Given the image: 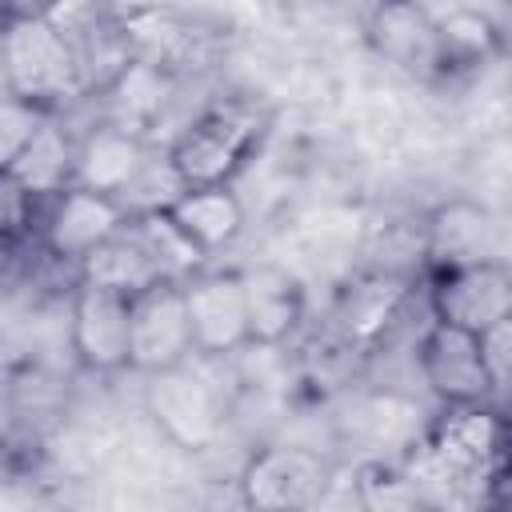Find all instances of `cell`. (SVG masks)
Instances as JSON below:
<instances>
[{
    "instance_id": "obj_1",
    "label": "cell",
    "mask_w": 512,
    "mask_h": 512,
    "mask_svg": "<svg viewBox=\"0 0 512 512\" xmlns=\"http://www.w3.org/2000/svg\"><path fill=\"white\" fill-rule=\"evenodd\" d=\"M0 80L8 96L56 112L60 100L84 88V68L72 36L52 24L44 8H8L0 28Z\"/></svg>"
},
{
    "instance_id": "obj_2",
    "label": "cell",
    "mask_w": 512,
    "mask_h": 512,
    "mask_svg": "<svg viewBox=\"0 0 512 512\" xmlns=\"http://www.w3.org/2000/svg\"><path fill=\"white\" fill-rule=\"evenodd\" d=\"M256 140V116L240 108H208L176 132V140L164 148V164L172 168L180 188H228L248 164Z\"/></svg>"
},
{
    "instance_id": "obj_3",
    "label": "cell",
    "mask_w": 512,
    "mask_h": 512,
    "mask_svg": "<svg viewBox=\"0 0 512 512\" xmlns=\"http://www.w3.org/2000/svg\"><path fill=\"white\" fill-rule=\"evenodd\" d=\"M332 484V464L308 444H264L236 476L248 512H312Z\"/></svg>"
},
{
    "instance_id": "obj_4",
    "label": "cell",
    "mask_w": 512,
    "mask_h": 512,
    "mask_svg": "<svg viewBox=\"0 0 512 512\" xmlns=\"http://www.w3.org/2000/svg\"><path fill=\"white\" fill-rule=\"evenodd\" d=\"M500 448H504V420L496 408H488V404L448 408V416L432 428V436L424 444V464L448 488H468V484H484L496 472ZM408 472L428 476L416 468H408Z\"/></svg>"
},
{
    "instance_id": "obj_5",
    "label": "cell",
    "mask_w": 512,
    "mask_h": 512,
    "mask_svg": "<svg viewBox=\"0 0 512 512\" xmlns=\"http://www.w3.org/2000/svg\"><path fill=\"white\" fill-rule=\"evenodd\" d=\"M144 408H148L152 424L164 432V440H172L184 452L212 448L224 432V420H228L224 396L188 364L148 376Z\"/></svg>"
},
{
    "instance_id": "obj_6",
    "label": "cell",
    "mask_w": 512,
    "mask_h": 512,
    "mask_svg": "<svg viewBox=\"0 0 512 512\" xmlns=\"http://www.w3.org/2000/svg\"><path fill=\"white\" fill-rule=\"evenodd\" d=\"M428 312L436 324L460 332H488L492 324L512 316V272L504 260H484L468 268L432 272L428 280Z\"/></svg>"
},
{
    "instance_id": "obj_7",
    "label": "cell",
    "mask_w": 512,
    "mask_h": 512,
    "mask_svg": "<svg viewBox=\"0 0 512 512\" xmlns=\"http://www.w3.org/2000/svg\"><path fill=\"white\" fill-rule=\"evenodd\" d=\"M128 220L132 216H128V208L120 200L68 184L64 192H56L52 200L40 204L36 228H40V244H44L48 256L80 264L100 244L120 236L128 228Z\"/></svg>"
},
{
    "instance_id": "obj_8",
    "label": "cell",
    "mask_w": 512,
    "mask_h": 512,
    "mask_svg": "<svg viewBox=\"0 0 512 512\" xmlns=\"http://www.w3.org/2000/svg\"><path fill=\"white\" fill-rule=\"evenodd\" d=\"M128 372L156 376L192 360V328L184 312V292L176 280H156L140 296H132L128 316Z\"/></svg>"
},
{
    "instance_id": "obj_9",
    "label": "cell",
    "mask_w": 512,
    "mask_h": 512,
    "mask_svg": "<svg viewBox=\"0 0 512 512\" xmlns=\"http://www.w3.org/2000/svg\"><path fill=\"white\" fill-rule=\"evenodd\" d=\"M180 292H184V312L192 328V356L224 360L248 348V312H244L240 272L204 268L188 276Z\"/></svg>"
},
{
    "instance_id": "obj_10",
    "label": "cell",
    "mask_w": 512,
    "mask_h": 512,
    "mask_svg": "<svg viewBox=\"0 0 512 512\" xmlns=\"http://www.w3.org/2000/svg\"><path fill=\"white\" fill-rule=\"evenodd\" d=\"M416 364L428 392L448 408H476L496 400L480 360V340L472 332L428 320V328L416 340Z\"/></svg>"
},
{
    "instance_id": "obj_11",
    "label": "cell",
    "mask_w": 512,
    "mask_h": 512,
    "mask_svg": "<svg viewBox=\"0 0 512 512\" xmlns=\"http://www.w3.org/2000/svg\"><path fill=\"white\" fill-rule=\"evenodd\" d=\"M128 316H132L128 296L76 280V292L68 300V340L88 372L112 376L128 368V340H132Z\"/></svg>"
},
{
    "instance_id": "obj_12",
    "label": "cell",
    "mask_w": 512,
    "mask_h": 512,
    "mask_svg": "<svg viewBox=\"0 0 512 512\" xmlns=\"http://www.w3.org/2000/svg\"><path fill=\"white\" fill-rule=\"evenodd\" d=\"M148 164H152V148H148L144 132L104 120V124H92L76 140L72 184L124 204V196L136 188V180L144 176Z\"/></svg>"
},
{
    "instance_id": "obj_13",
    "label": "cell",
    "mask_w": 512,
    "mask_h": 512,
    "mask_svg": "<svg viewBox=\"0 0 512 512\" xmlns=\"http://www.w3.org/2000/svg\"><path fill=\"white\" fill-rule=\"evenodd\" d=\"M420 248H424L428 272L500 260V224L476 200H444L428 212Z\"/></svg>"
},
{
    "instance_id": "obj_14",
    "label": "cell",
    "mask_w": 512,
    "mask_h": 512,
    "mask_svg": "<svg viewBox=\"0 0 512 512\" xmlns=\"http://www.w3.org/2000/svg\"><path fill=\"white\" fill-rule=\"evenodd\" d=\"M240 288H244V312H248V344L284 348L308 308L304 284L280 264H252L240 272Z\"/></svg>"
},
{
    "instance_id": "obj_15",
    "label": "cell",
    "mask_w": 512,
    "mask_h": 512,
    "mask_svg": "<svg viewBox=\"0 0 512 512\" xmlns=\"http://www.w3.org/2000/svg\"><path fill=\"white\" fill-rule=\"evenodd\" d=\"M408 300V280L396 272H364L336 296V332L352 348H372Z\"/></svg>"
},
{
    "instance_id": "obj_16",
    "label": "cell",
    "mask_w": 512,
    "mask_h": 512,
    "mask_svg": "<svg viewBox=\"0 0 512 512\" xmlns=\"http://www.w3.org/2000/svg\"><path fill=\"white\" fill-rule=\"evenodd\" d=\"M368 36L372 44L400 68L408 72H436L440 64V44L436 28L424 4H380L368 16Z\"/></svg>"
},
{
    "instance_id": "obj_17",
    "label": "cell",
    "mask_w": 512,
    "mask_h": 512,
    "mask_svg": "<svg viewBox=\"0 0 512 512\" xmlns=\"http://www.w3.org/2000/svg\"><path fill=\"white\" fill-rule=\"evenodd\" d=\"M164 212L204 256L228 248L244 232V204L232 192V184L228 188H184Z\"/></svg>"
},
{
    "instance_id": "obj_18",
    "label": "cell",
    "mask_w": 512,
    "mask_h": 512,
    "mask_svg": "<svg viewBox=\"0 0 512 512\" xmlns=\"http://www.w3.org/2000/svg\"><path fill=\"white\" fill-rule=\"evenodd\" d=\"M80 280L84 284H96V288H108L116 296H140L144 288H152L160 276V268L152 264V256L140 248V240L124 228L120 236H112L108 244H100L92 256H84L80 264Z\"/></svg>"
},
{
    "instance_id": "obj_19",
    "label": "cell",
    "mask_w": 512,
    "mask_h": 512,
    "mask_svg": "<svg viewBox=\"0 0 512 512\" xmlns=\"http://www.w3.org/2000/svg\"><path fill=\"white\" fill-rule=\"evenodd\" d=\"M72 164H76V140L52 116V120H44V128L36 132L28 152L16 160L12 176L24 184V192L36 204H44V200H52L56 192H64L72 184Z\"/></svg>"
},
{
    "instance_id": "obj_20",
    "label": "cell",
    "mask_w": 512,
    "mask_h": 512,
    "mask_svg": "<svg viewBox=\"0 0 512 512\" xmlns=\"http://www.w3.org/2000/svg\"><path fill=\"white\" fill-rule=\"evenodd\" d=\"M356 508L360 512H444V504L392 460H364L356 468Z\"/></svg>"
},
{
    "instance_id": "obj_21",
    "label": "cell",
    "mask_w": 512,
    "mask_h": 512,
    "mask_svg": "<svg viewBox=\"0 0 512 512\" xmlns=\"http://www.w3.org/2000/svg\"><path fill=\"white\" fill-rule=\"evenodd\" d=\"M432 28H436V44H440V64H476L488 60L500 48V28L488 20V12L468 8V4H452V8H428Z\"/></svg>"
},
{
    "instance_id": "obj_22",
    "label": "cell",
    "mask_w": 512,
    "mask_h": 512,
    "mask_svg": "<svg viewBox=\"0 0 512 512\" xmlns=\"http://www.w3.org/2000/svg\"><path fill=\"white\" fill-rule=\"evenodd\" d=\"M128 232L140 240V248L152 256V264L160 268V276H164V280L184 284L188 276L204 272V260H208V256L192 248V240H188V236L168 220V212H164V208L132 216V220H128Z\"/></svg>"
},
{
    "instance_id": "obj_23",
    "label": "cell",
    "mask_w": 512,
    "mask_h": 512,
    "mask_svg": "<svg viewBox=\"0 0 512 512\" xmlns=\"http://www.w3.org/2000/svg\"><path fill=\"white\" fill-rule=\"evenodd\" d=\"M56 112L28 104L20 96H0V172H12L16 160L28 152V144L36 140V132L44 128V120H52Z\"/></svg>"
},
{
    "instance_id": "obj_24",
    "label": "cell",
    "mask_w": 512,
    "mask_h": 512,
    "mask_svg": "<svg viewBox=\"0 0 512 512\" xmlns=\"http://www.w3.org/2000/svg\"><path fill=\"white\" fill-rule=\"evenodd\" d=\"M40 216V204L24 192V184L12 172H0V248H12L32 232Z\"/></svg>"
},
{
    "instance_id": "obj_25",
    "label": "cell",
    "mask_w": 512,
    "mask_h": 512,
    "mask_svg": "<svg viewBox=\"0 0 512 512\" xmlns=\"http://www.w3.org/2000/svg\"><path fill=\"white\" fill-rule=\"evenodd\" d=\"M480 340V360H484V372L492 380V396H504V384H508V348H512V316L492 324L488 332L476 336Z\"/></svg>"
},
{
    "instance_id": "obj_26",
    "label": "cell",
    "mask_w": 512,
    "mask_h": 512,
    "mask_svg": "<svg viewBox=\"0 0 512 512\" xmlns=\"http://www.w3.org/2000/svg\"><path fill=\"white\" fill-rule=\"evenodd\" d=\"M0 96H4V80H0Z\"/></svg>"
}]
</instances>
